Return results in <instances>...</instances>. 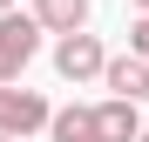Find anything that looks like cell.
<instances>
[{
    "mask_svg": "<svg viewBox=\"0 0 149 142\" xmlns=\"http://www.w3.org/2000/svg\"><path fill=\"white\" fill-rule=\"evenodd\" d=\"M0 142H20V135H0Z\"/></svg>",
    "mask_w": 149,
    "mask_h": 142,
    "instance_id": "obj_11",
    "label": "cell"
},
{
    "mask_svg": "<svg viewBox=\"0 0 149 142\" xmlns=\"http://www.w3.org/2000/svg\"><path fill=\"white\" fill-rule=\"evenodd\" d=\"M47 142H102V135H95V108H81V102L54 108V122H47Z\"/></svg>",
    "mask_w": 149,
    "mask_h": 142,
    "instance_id": "obj_6",
    "label": "cell"
},
{
    "mask_svg": "<svg viewBox=\"0 0 149 142\" xmlns=\"http://www.w3.org/2000/svg\"><path fill=\"white\" fill-rule=\"evenodd\" d=\"M95 135H102V142H136L142 135V102H129V95L95 102Z\"/></svg>",
    "mask_w": 149,
    "mask_h": 142,
    "instance_id": "obj_4",
    "label": "cell"
},
{
    "mask_svg": "<svg viewBox=\"0 0 149 142\" xmlns=\"http://www.w3.org/2000/svg\"><path fill=\"white\" fill-rule=\"evenodd\" d=\"M54 122V108H47V95L41 88H14V81H0V135H20L27 142L34 129Z\"/></svg>",
    "mask_w": 149,
    "mask_h": 142,
    "instance_id": "obj_3",
    "label": "cell"
},
{
    "mask_svg": "<svg viewBox=\"0 0 149 142\" xmlns=\"http://www.w3.org/2000/svg\"><path fill=\"white\" fill-rule=\"evenodd\" d=\"M102 88L109 95H129V102H149V54H109V68H102Z\"/></svg>",
    "mask_w": 149,
    "mask_h": 142,
    "instance_id": "obj_5",
    "label": "cell"
},
{
    "mask_svg": "<svg viewBox=\"0 0 149 142\" xmlns=\"http://www.w3.org/2000/svg\"><path fill=\"white\" fill-rule=\"evenodd\" d=\"M0 14H14V0H0Z\"/></svg>",
    "mask_w": 149,
    "mask_h": 142,
    "instance_id": "obj_10",
    "label": "cell"
},
{
    "mask_svg": "<svg viewBox=\"0 0 149 142\" xmlns=\"http://www.w3.org/2000/svg\"><path fill=\"white\" fill-rule=\"evenodd\" d=\"M129 7H136V14H149V0H129Z\"/></svg>",
    "mask_w": 149,
    "mask_h": 142,
    "instance_id": "obj_9",
    "label": "cell"
},
{
    "mask_svg": "<svg viewBox=\"0 0 149 142\" xmlns=\"http://www.w3.org/2000/svg\"><path fill=\"white\" fill-rule=\"evenodd\" d=\"M41 14H0V81H20L27 61L41 54Z\"/></svg>",
    "mask_w": 149,
    "mask_h": 142,
    "instance_id": "obj_2",
    "label": "cell"
},
{
    "mask_svg": "<svg viewBox=\"0 0 149 142\" xmlns=\"http://www.w3.org/2000/svg\"><path fill=\"white\" fill-rule=\"evenodd\" d=\"M34 14H41L47 34H74V27H88V0H34Z\"/></svg>",
    "mask_w": 149,
    "mask_h": 142,
    "instance_id": "obj_7",
    "label": "cell"
},
{
    "mask_svg": "<svg viewBox=\"0 0 149 142\" xmlns=\"http://www.w3.org/2000/svg\"><path fill=\"white\" fill-rule=\"evenodd\" d=\"M102 68H109V47L102 34H88V27H74V34H54V75L61 81H102Z\"/></svg>",
    "mask_w": 149,
    "mask_h": 142,
    "instance_id": "obj_1",
    "label": "cell"
},
{
    "mask_svg": "<svg viewBox=\"0 0 149 142\" xmlns=\"http://www.w3.org/2000/svg\"><path fill=\"white\" fill-rule=\"evenodd\" d=\"M136 142H149V129H142V135H136Z\"/></svg>",
    "mask_w": 149,
    "mask_h": 142,
    "instance_id": "obj_12",
    "label": "cell"
},
{
    "mask_svg": "<svg viewBox=\"0 0 149 142\" xmlns=\"http://www.w3.org/2000/svg\"><path fill=\"white\" fill-rule=\"evenodd\" d=\"M129 47H136V54H149V14H136V27H129Z\"/></svg>",
    "mask_w": 149,
    "mask_h": 142,
    "instance_id": "obj_8",
    "label": "cell"
}]
</instances>
